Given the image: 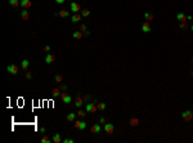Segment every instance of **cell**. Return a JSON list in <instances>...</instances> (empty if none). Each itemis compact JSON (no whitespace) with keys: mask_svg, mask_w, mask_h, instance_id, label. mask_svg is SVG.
<instances>
[{"mask_svg":"<svg viewBox=\"0 0 193 143\" xmlns=\"http://www.w3.org/2000/svg\"><path fill=\"white\" fill-rule=\"evenodd\" d=\"M60 99H62L63 103L68 104V103H71V101H72V97H71L67 92H63V93H60Z\"/></svg>","mask_w":193,"mask_h":143,"instance_id":"6da1fadb","label":"cell"},{"mask_svg":"<svg viewBox=\"0 0 193 143\" xmlns=\"http://www.w3.org/2000/svg\"><path fill=\"white\" fill-rule=\"evenodd\" d=\"M7 71L9 74H12V75H17L18 74V67L14 65V63H10V65L7 66Z\"/></svg>","mask_w":193,"mask_h":143,"instance_id":"7a4b0ae2","label":"cell"},{"mask_svg":"<svg viewBox=\"0 0 193 143\" xmlns=\"http://www.w3.org/2000/svg\"><path fill=\"white\" fill-rule=\"evenodd\" d=\"M96 110H98V107L95 106V103H86V107H85V111L86 112L94 114V112H96Z\"/></svg>","mask_w":193,"mask_h":143,"instance_id":"3957f363","label":"cell"},{"mask_svg":"<svg viewBox=\"0 0 193 143\" xmlns=\"http://www.w3.org/2000/svg\"><path fill=\"white\" fill-rule=\"evenodd\" d=\"M181 117H183V120H185V121H191L193 119V111H184L183 114H181Z\"/></svg>","mask_w":193,"mask_h":143,"instance_id":"277c9868","label":"cell"},{"mask_svg":"<svg viewBox=\"0 0 193 143\" xmlns=\"http://www.w3.org/2000/svg\"><path fill=\"white\" fill-rule=\"evenodd\" d=\"M104 131H106L107 134H113V131H115V126H113V124H111V123L104 124Z\"/></svg>","mask_w":193,"mask_h":143,"instance_id":"5b68a950","label":"cell"},{"mask_svg":"<svg viewBox=\"0 0 193 143\" xmlns=\"http://www.w3.org/2000/svg\"><path fill=\"white\" fill-rule=\"evenodd\" d=\"M73 126H75L76 129H80V130H84V129H86V123L85 121H75V124H73Z\"/></svg>","mask_w":193,"mask_h":143,"instance_id":"8992f818","label":"cell"},{"mask_svg":"<svg viewBox=\"0 0 193 143\" xmlns=\"http://www.w3.org/2000/svg\"><path fill=\"white\" fill-rule=\"evenodd\" d=\"M101 130H102V128H101V125H99V124H94V125L90 126V131H92V133H94V134L101 133Z\"/></svg>","mask_w":193,"mask_h":143,"instance_id":"52a82bcc","label":"cell"},{"mask_svg":"<svg viewBox=\"0 0 193 143\" xmlns=\"http://www.w3.org/2000/svg\"><path fill=\"white\" fill-rule=\"evenodd\" d=\"M142 31L145 32V34H148V32L151 31V25H149V22H148V21L143 22V25H142Z\"/></svg>","mask_w":193,"mask_h":143,"instance_id":"ba28073f","label":"cell"},{"mask_svg":"<svg viewBox=\"0 0 193 143\" xmlns=\"http://www.w3.org/2000/svg\"><path fill=\"white\" fill-rule=\"evenodd\" d=\"M54 61H56V56H54V54H52V53H48V54H46V57H45V62L48 63V65L53 63Z\"/></svg>","mask_w":193,"mask_h":143,"instance_id":"9c48e42d","label":"cell"},{"mask_svg":"<svg viewBox=\"0 0 193 143\" xmlns=\"http://www.w3.org/2000/svg\"><path fill=\"white\" fill-rule=\"evenodd\" d=\"M31 5H32L31 0H21V7L23 9H28V8H31Z\"/></svg>","mask_w":193,"mask_h":143,"instance_id":"30bf717a","label":"cell"},{"mask_svg":"<svg viewBox=\"0 0 193 143\" xmlns=\"http://www.w3.org/2000/svg\"><path fill=\"white\" fill-rule=\"evenodd\" d=\"M80 5L77 4V3H75V1H72L71 3V12H73V13H79L80 12Z\"/></svg>","mask_w":193,"mask_h":143,"instance_id":"8fae6325","label":"cell"},{"mask_svg":"<svg viewBox=\"0 0 193 143\" xmlns=\"http://www.w3.org/2000/svg\"><path fill=\"white\" fill-rule=\"evenodd\" d=\"M58 16H59L60 18H67V17H70V10L62 9V10H59V13H58Z\"/></svg>","mask_w":193,"mask_h":143,"instance_id":"7c38bea8","label":"cell"},{"mask_svg":"<svg viewBox=\"0 0 193 143\" xmlns=\"http://www.w3.org/2000/svg\"><path fill=\"white\" fill-rule=\"evenodd\" d=\"M28 66H30V62H28V59H23V61L21 62V67H22V70L26 72L27 70H28Z\"/></svg>","mask_w":193,"mask_h":143,"instance_id":"4fadbf2b","label":"cell"},{"mask_svg":"<svg viewBox=\"0 0 193 143\" xmlns=\"http://www.w3.org/2000/svg\"><path fill=\"white\" fill-rule=\"evenodd\" d=\"M21 17H22V20H24V21L28 20V17H30V14H28V9H23V10H21Z\"/></svg>","mask_w":193,"mask_h":143,"instance_id":"5bb4252c","label":"cell"},{"mask_svg":"<svg viewBox=\"0 0 193 143\" xmlns=\"http://www.w3.org/2000/svg\"><path fill=\"white\" fill-rule=\"evenodd\" d=\"M81 17H82L81 14H79V13H75V14H73L72 17H71V21H72L73 23H76V22L81 21Z\"/></svg>","mask_w":193,"mask_h":143,"instance_id":"9a60e30c","label":"cell"},{"mask_svg":"<svg viewBox=\"0 0 193 143\" xmlns=\"http://www.w3.org/2000/svg\"><path fill=\"white\" fill-rule=\"evenodd\" d=\"M82 103H84V99L82 98H80V97H77L76 99H75V106L77 107V108H81V106H82Z\"/></svg>","mask_w":193,"mask_h":143,"instance_id":"2e32d148","label":"cell"},{"mask_svg":"<svg viewBox=\"0 0 193 143\" xmlns=\"http://www.w3.org/2000/svg\"><path fill=\"white\" fill-rule=\"evenodd\" d=\"M176 18H178V21H180V22H185L187 21V16L184 14V13H178V14H176Z\"/></svg>","mask_w":193,"mask_h":143,"instance_id":"e0dca14e","label":"cell"},{"mask_svg":"<svg viewBox=\"0 0 193 143\" xmlns=\"http://www.w3.org/2000/svg\"><path fill=\"white\" fill-rule=\"evenodd\" d=\"M9 4L14 8H18L21 7V0H9Z\"/></svg>","mask_w":193,"mask_h":143,"instance_id":"ac0fdd59","label":"cell"},{"mask_svg":"<svg viewBox=\"0 0 193 143\" xmlns=\"http://www.w3.org/2000/svg\"><path fill=\"white\" fill-rule=\"evenodd\" d=\"M76 115L75 112H70V114L67 115V121H70V123H72V121H75V117H76Z\"/></svg>","mask_w":193,"mask_h":143,"instance_id":"d6986e66","label":"cell"},{"mask_svg":"<svg viewBox=\"0 0 193 143\" xmlns=\"http://www.w3.org/2000/svg\"><path fill=\"white\" fill-rule=\"evenodd\" d=\"M82 36H84V34H82L81 31H75V32L72 34V37H73V39H81Z\"/></svg>","mask_w":193,"mask_h":143,"instance_id":"ffe728a7","label":"cell"},{"mask_svg":"<svg viewBox=\"0 0 193 143\" xmlns=\"http://www.w3.org/2000/svg\"><path fill=\"white\" fill-rule=\"evenodd\" d=\"M52 139H53V142H54V143H60V142H62V138H60V134H54V135H53V138H52Z\"/></svg>","mask_w":193,"mask_h":143,"instance_id":"44dd1931","label":"cell"},{"mask_svg":"<svg viewBox=\"0 0 193 143\" xmlns=\"http://www.w3.org/2000/svg\"><path fill=\"white\" fill-rule=\"evenodd\" d=\"M96 107H98V110H101V111H104V110L107 108V104L103 103V102H98L96 103Z\"/></svg>","mask_w":193,"mask_h":143,"instance_id":"7402d4cb","label":"cell"},{"mask_svg":"<svg viewBox=\"0 0 193 143\" xmlns=\"http://www.w3.org/2000/svg\"><path fill=\"white\" fill-rule=\"evenodd\" d=\"M130 125L131 126H138L139 125V120H138L137 117H131L130 119Z\"/></svg>","mask_w":193,"mask_h":143,"instance_id":"603a6c76","label":"cell"},{"mask_svg":"<svg viewBox=\"0 0 193 143\" xmlns=\"http://www.w3.org/2000/svg\"><path fill=\"white\" fill-rule=\"evenodd\" d=\"M52 95H53L54 98H58V97L60 95V89H58V88L53 89V92H52Z\"/></svg>","mask_w":193,"mask_h":143,"instance_id":"cb8c5ba5","label":"cell"},{"mask_svg":"<svg viewBox=\"0 0 193 143\" xmlns=\"http://www.w3.org/2000/svg\"><path fill=\"white\" fill-rule=\"evenodd\" d=\"M50 142H53V139L49 138L48 135H44L43 138H41V143H50Z\"/></svg>","mask_w":193,"mask_h":143,"instance_id":"d4e9b609","label":"cell"},{"mask_svg":"<svg viewBox=\"0 0 193 143\" xmlns=\"http://www.w3.org/2000/svg\"><path fill=\"white\" fill-rule=\"evenodd\" d=\"M81 16H82V17H89V16H90V10L89 9H82L81 10Z\"/></svg>","mask_w":193,"mask_h":143,"instance_id":"484cf974","label":"cell"},{"mask_svg":"<svg viewBox=\"0 0 193 143\" xmlns=\"http://www.w3.org/2000/svg\"><path fill=\"white\" fill-rule=\"evenodd\" d=\"M144 18H145L147 21H152V20H153V14H151V13L145 12V13H144Z\"/></svg>","mask_w":193,"mask_h":143,"instance_id":"4316f807","label":"cell"},{"mask_svg":"<svg viewBox=\"0 0 193 143\" xmlns=\"http://www.w3.org/2000/svg\"><path fill=\"white\" fill-rule=\"evenodd\" d=\"M179 27H180L181 30H187L188 29V25H187L185 22H180V23H179Z\"/></svg>","mask_w":193,"mask_h":143,"instance_id":"83f0119b","label":"cell"},{"mask_svg":"<svg viewBox=\"0 0 193 143\" xmlns=\"http://www.w3.org/2000/svg\"><path fill=\"white\" fill-rule=\"evenodd\" d=\"M77 115H79V116H80V117H84V116H85V115H86V111H82V110H81V108H80V110H79V111H77Z\"/></svg>","mask_w":193,"mask_h":143,"instance_id":"f1b7e54d","label":"cell"},{"mask_svg":"<svg viewBox=\"0 0 193 143\" xmlns=\"http://www.w3.org/2000/svg\"><path fill=\"white\" fill-rule=\"evenodd\" d=\"M62 81H63L62 75H56V82H62Z\"/></svg>","mask_w":193,"mask_h":143,"instance_id":"f546056e","label":"cell"},{"mask_svg":"<svg viewBox=\"0 0 193 143\" xmlns=\"http://www.w3.org/2000/svg\"><path fill=\"white\" fill-rule=\"evenodd\" d=\"M86 25H84V23H82L81 25V26H80V31H81V32H84V31H86Z\"/></svg>","mask_w":193,"mask_h":143,"instance_id":"4dcf8cb0","label":"cell"},{"mask_svg":"<svg viewBox=\"0 0 193 143\" xmlns=\"http://www.w3.org/2000/svg\"><path fill=\"white\" fill-rule=\"evenodd\" d=\"M24 75H26V79H31V78H32V74H31V72H30V71H28V70H27V71H26V74H24Z\"/></svg>","mask_w":193,"mask_h":143,"instance_id":"1f68e13d","label":"cell"},{"mask_svg":"<svg viewBox=\"0 0 193 143\" xmlns=\"http://www.w3.org/2000/svg\"><path fill=\"white\" fill-rule=\"evenodd\" d=\"M62 142H63V143H73V139H71V138H66V139H63Z\"/></svg>","mask_w":193,"mask_h":143,"instance_id":"d6a6232c","label":"cell"},{"mask_svg":"<svg viewBox=\"0 0 193 143\" xmlns=\"http://www.w3.org/2000/svg\"><path fill=\"white\" fill-rule=\"evenodd\" d=\"M59 89L62 90V92H66V90H67V85L62 84V85H60V86H59Z\"/></svg>","mask_w":193,"mask_h":143,"instance_id":"836d02e7","label":"cell"},{"mask_svg":"<svg viewBox=\"0 0 193 143\" xmlns=\"http://www.w3.org/2000/svg\"><path fill=\"white\" fill-rule=\"evenodd\" d=\"M82 99H84V102H88V101L90 99V95L89 94H85L84 97H82Z\"/></svg>","mask_w":193,"mask_h":143,"instance_id":"e575fe53","label":"cell"},{"mask_svg":"<svg viewBox=\"0 0 193 143\" xmlns=\"http://www.w3.org/2000/svg\"><path fill=\"white\" fill-rule=\"evenodd\" d=\"M44 52L49 53V52H50V46H49V45H45V46H44Z\"/></svg>","mask_w":193,"mask_h":143,"instance_id":"d590c367","label":"cell"},{"mask_svg":"<svg viewBox=\"0 0 193 143\" xmlns=\"http://www.w3.org/2000/svg\"><path fill=\"white\" fill-rule=\"evenodd\" d=\"M82 34H84V36H90V31H89V30H86V31H84V32H82Z\"/></svg>","mask_w":193,"mask_h":143,"instance_id":"8d00e7d4","label":"cell"},{"mask_svg":"<svg viewBox=\"0 0 193 143\" xmlns=\"http://www.w3.org/2000/svg\"><path fill=\"white\" fill-rule=\"evenodd\" d=\"M99 124H106V119H104V117H101V120H99Z\"/></svg>","mask_w":193,"mask_h":143,"instance_id":"74e56055","label":"cell"},{"mask_svg":"<svg viewBox=\"0 0 193 143\" xmlns=\"http://www.w3.org/2000/svg\"><path fill=\"white\" fill-rule=\"evenodd\" d=\"M64 1H66V0H56V3H57V4H63Z\"/></svg>","mask_w":193,"mask_h":143,"instance_id":"f35d334b","label":"cell"},{"mask_svg":"<svg viewBox=\"0 0 193 143\" xmlns=\"http://www.w3.org/2000/svg\"><path fill=\"white\" fill-rule=\"evenodd\" d=\"M45 131H46L45 128H40V133H41V134H45Z\"/></svg>","mask_w":193,"mask_h":143,"instance_id":"ab89813d","label":"cell"},{"mask_svg":"<svg viewBox=\"0 0 193 143\" xmlns=\"http://www.w3.org/2000/svg\"><path fill=\"white\" fill-rule=\"evenodd\" d=\"M192 20H193L192 16H187V21H192Z\"/></svg>","mask_w":193,"mask_h":143,"instance_id":"60d3db41","label":"cell"},{"mask_svg":"<svg viewBox=\"0 0 193 143\" xmlns=\"http://www.w3.org/2000/svg\"><path fill=\"white\" fill-rule=\"evenodd\" d=\"M191 30H192V31H193V25H192V27H191Z\"/></svg>","mask_w":193,"mask_h":143,"instance_id":"b9f144b4","label":"cell"},{"mask_svg":"<svg viewBox=\"0 0 193 143\" xmlns=\"http://www.w3.org/2000/svg\"><path fill=\"white\" fill-rule=\"evenodd\" d=\"M192 76H193V71H192Z\"/></svg>","mask_w":193,"mask_h":143,"instance_id":"7bdbcfd3","label":"cell"},{"mask_svg":"<svg viewBox=\"0 0 193 143\" xmlns=\"http://www.w3.org/2000/svg\"><path fill=\"white\" fill-rule=\"evenodd\" d=\"M192 62H193V57H192Z\"/></svg>","mask_w":193,"mask_h":143,"instance_id":"ee69618b","label":"cell"}]
</instances>
